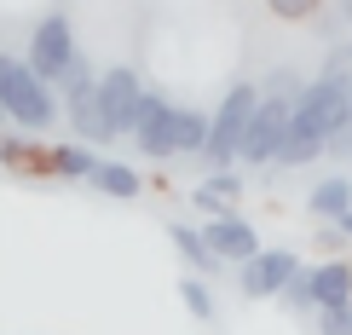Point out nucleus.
Listing matches in <instances>:
<instances>
[{
  "instance_id": "f257e3e1",
  "label": "nucleus",
  "mask_w": 352,
  "mask_h": 335,
  "mask_svg": "<svg viewBox=\"0 0 352 335\" xmlns=\"http://www.w3.org/2000/svg\"><path fill=\"white\" fill-rule=\"evenodd\" d=\"M352 127V87L341 81H324L312 76L306 93L295 98L289 110V133H283V151H277V168H312L329 156V144Z\"/></svg>"
},
{
  "instance_id": "f03ea898",
  "label": "nucleus",
  "mask_w": 352,
  "mask_h": 335,
  "mask_svg": "<svg viewBox=\"0 0 352 335\" xmlns=\"http://www.w3.org/2000/svg\"><path fill=\"white\" fill-rule=\"evenodd\" d=\"M0 122L23 127V133L58 127V93L23 64V52H0Z\"/></svg>"
},
{
  "instance_id": "7ed1b4c3",
  "label": "nucleus",
  "mask_w": 352,
  "mask_h": 335,
  "mask_svg": "<svg viewBox=\"0 0 352 335\" xmlns=\"http://www.w3.org/2000/svg\"><path fill=\"white\" fill-rule=\"evenodd\" d=\"M254 105H260L254 81H231L226 93H219V105L208 110V144H202V156H197L202 168H237V151H243L248 122H254Z\"/></svg>"
},
{
  "instance_id": "20e7f679",
  "label": "nucleus",
  "mask_w": 352,
  "mask_h": 335,
  "mask_svg": "<svg viewBox=\"0 0 352 335\" xmlns=\"http://www.w3.org/2000/svg\"><path fill=\"white\" fill-rule=\"evenodd\" d=\"M76 52H81V41H76V23H69V12H47V18H35L29 23V41H23V64L35 69L41 81H58L69 64H76Z\"/></svg>"
},
{
  "instance_id": "39448f33",
  "label": "nucleus",
  "mask_w": 352,
  "mask_h": 335,
  "mask_svg": "<svg viewBox=\"0 0 352 335\" xmlns=\"http://www.w3.org/2000/svg\"><path fill=\"white\" fill-rule=\"evenodd\" d=\"M127 144H133L139 156H151V162H179V105L162 98L156 87H144Z\"/></svg>"
},
{
  "instance_id": "423d86ee",
  "label": "nucleus",
  "mask_w": 352,
  "mask_h": 335,
  "mask_svg": "<svg viewBox=\"0 0 352 335\" xmlns=\"http://www.w3.org/2000/svg\"><path fill=\"white\" fill-rule=\"evenodd\" d=\"M300 266H306L300 249H289V243H260V249L237 266V295L243 301H277L283 283L295 278Z\"/></svg>"
},
{
  "instance_id": "0eeeda50",
  "label": "nucleus",
  "mask_w": 352,
  "mask_h": 335,
  "mask_svg": "<svg viewBox=\"0 0 352 335\" xmlns=\"http://www.w3.org/2000/svg\"><path fill=\"white\" fill-rule=\"evenodd\" d=\"M139 98H144V76H139L133 64H110V69H98V110H104V127H110L116 139L133 133Z\"/></svg>"
},
{
  "instance_id": "6e6552de",
  "label": "nucleus",
  "mask_w": 352,
  "mask_h": 335,
  "mask_svg": "<svg viewBox=\"0 0 352 335\" xmlns=\"http://www.w3.org/2000/svg\"><path fill=\"white\" fill-rule=\"evenodd\" d=\"M289 98H260L254 105V122L243 133V151H237V168H272L277 151H283V133H289Z\"/></svg>"
},
{
  "instance_id": "1a4fd4ad",
  "label": "nucleus",
  "mask_w": 352,
  "mask_h": 335,
  "mask_svg": "<svg viewBox=\"0 0 352 335\" xmlns=\"http://www.w3.org/2000/svg\"><path fill=\"white\" fill-rule=\"evenodd\" d=\"M202 243L214 249L219 266H243V260L260 249V231H254V220L237 208V214H214V220H202Z\"/></svg>"
},
{
  "instance_id": "9d476101",
  "label": "nucleus",
  "mask_w": 352,
  "mask_h": 335,
  "mask_svg": "<svg viewBox=\"0 0 352 335\" xmlns=\"http://www.w3.org/2000/svg\"><path fill=\"white\" fill-rule=\"evenodd\" d=\"M190 202H197L202 220H214V214H237L243 208V168H208L197 185H190Z\"/></svg>"
},
{
  "instance_id": "9b49d317",
  "label": "nucleus",
  "mask_w": 352,
  "mask_h": 335,
  "mask_svg": "<svg viewBox=\"0 0 352 335\" xmlns=\"http://www.w3.org/2000/svg\"><path fill=\"white\" fill-rule=\"evenodd\" d=\"M306 214L318 226H341L352 214V173H324V180L306 191Z\"/></svg>"
},
{
  "instance_id": "f8f14e48",
  "label": "nucleus",
  "mask_w": 352,
  "mask_h": 335,
  "mask_svg": "<svg viewBox=\"0 0 352 335\" xmlns=\"http://www.w3.org/2000/svg\"><path fill=\"white\" fill-rule=\"evenodd\" d=\"M306 283H312L318 307H341V301H352V260L346 255H324L318 266H306Z\"/></svg>"
},
{
  "instance_id": "ddd939ff",
  "label": "nucleus",
  "mask_w": 352,
  "mask_h": 335,
  "mask_svg": "<svg viewBox=\"0 0 352 335\" xmlns=\"http://www.w3.org/2000/svg\"><path fill=\"white\" fill-rule=\"evenodd\" d=\"M104 151H93V144H81V139H64V144H47V151H41V173H52V180H81L87 185V173H93V162Z\"/></svg>"
},
{
  "instance_id": "4468645a",
  "label": "nucleus",
  "mask_w": 352,
  "mask_h": 335,
  "mask_svg": "<svg viewBox=\"0 0 352 335\" xmlns=\"http://www.w3.org/2000/svg\"><path fill=\"white\" fill-rule=\"evenodd\" d=\"M87 185H93L98 197H116V202H133L144 197V173L133 162H116V156H98L93 173H87Z\"/></svg>"
},
{
  "instance_id": "2eb2a0df",
  "label": "nucleus",
  "mask_w": 352,
  "mask_h": 335,
  "mask_svg": "<svg viewBox=\"0 0 352 335\" xmlns=\"http://www.w3.org/2000/svg\"><path fill=\"white\" fill-rule=\"evenodd\" d=\"M168 237H173L179 260H185L190 272H197V278H219V272H226V266L214 260V249L202 243V226H190V220H173V226H168Z\"/></svg>"
},
{
  "instance_id": "dca6fc26",
  "label": "nucleus",
  "mask_w": 352,
  "mask_h": 335,
  "mask_svg": "<svg viewBox=\"0 0 352 335\" xmlns=\"http://www.w3.org/2000/svg\"><path fill=\"white\" fill-rule=\"evenodd\" d=\"M306 69H295V64H277V69H266V76H260L254 87H260V98H289V105H295V98L306 93Z\"/></svg>"
},
{
  "instance_id": "f3484780",
  "label": "nucleus",
  "mask_w": 352,
  "mask_h": 335,
  "mask_svg": "<svg viewBox=\"0 0 352 335\" xmlns=\"http://www.w3.org/2000/svg\"><path fill=\"white\" fill-rule=\"evenodd\" d=\"M179 307L197 318V324H208V318H214V283L197 278V272H185V278H179Z\"/></svg>"
},
{
  "instance_id": "a211bd4d",
  "label": "nucleus",
  "mask_w": 352,
  "mask_h": 335,
  "mask_svg": "<svg viewBox=\"0 0 352 335\" xmlns=\"http://www.w3.org/2000/svg\"><path fill=\"white\" fill-rule=\"evenodd\" d=\"M202 144H208V110L179 105V156H202Z\"/></svg>"
},
{
  "instance_id": "6ab92c4d",
  "label": "nucleus",
  "mask_w": 352,
  "mask_h": 335,
  "mask_svg": "<svg viewBox=\"0 0 352 335\" xmlns=\"http://www.w3.org/2000/svg\"><path fill=\"white\" fill-rule=\"evenodd\" d=\"M312 335H352V301H341V307H318L312 312Z\"/></svg>"
},
{
  "instance_id": "aec40b11",
  "label": "nucleus",
  "mask_w": 352,
  "mask_h": 335,
  "mask_svg": "<svg viewBox=\"0 0 352 335\" xmlns=\"http://www.w3.org/2000/svg\"><path fill=\"white\" fill-rule=\"evenodd\" d=\"M277 301H283L289 312H300V318H312V312H318V301H312V283H306V266H300L295 278L283 283V295H277Z\"/></svg>"
},
{
  "instance_id": "412c9836",
  "label": "nucleus",
  "mask_w": 352,
  "mask_h": 335,
  "mask_svg": "<svg viewBox=\"0 0 352 335\" xmlns=\"http://www.w3.org/2000/svg\"><path fill=\"white\" fill-rule=\"evenodd\" d=\"M324 6H329V0H266V12L283 18V23H312Z\"/></svg>"
},
{
  "instance_id": "4be33fe9",
  "label": "nucleus",
  "mask_w": 352,
  "mask_h": 335,
  "mask_svg": "<svg viewBox=\"0 0 352 335\" xmlns=\"http://www.w3.org/2000/svg\"><path fill=\"white\" fill-rule=\"evenodd\" d=\"M306 29H312V35L318 41H324V47H335V41H346V29H341V18H335V12L324 6V12H318V18L312 23H306Z\"/></svg>"
},
{
  "instance_id": "5701e85b",
  "label": "nucleus",
  "mask_w": 352,
  "mask_h": 335,
  "mask_svg": "<svg viewBox=\"0 0 352 335\" xmlns=\"http://www.w3.org/2000/svg\"><path fill=\"white\" fill-rule=\"evenodd\" d=\"M318 249H324V255H346V237H341V226H324V231H318Z\"/></svg>"
},
{
  "instance_id": "b1692460",
  "label": "nucleus",
  "mask_w": 352,
  "mask_h": 335,
  "mask_svg": "<svg viewBox=\"0 0 352 335\" xmlns=\"http://www.w3.org/2000/svg\"><path fill=\"white\" fill-rule=\"evenodd\" d=\"M329 156H335V162H346V168H352V127H346V133H341V139L329 144Z\"/></svg>"
},
{
  "instance_id": "393cba45",
  "label": "nucleus",
  "mask_w": 352,
  "mask_h": 335,
  "mask_svg": "<svg viewBox=\"0 0 352 335\" xmlns=\"http://www.w3.org/2000/svg\"><path fill=\"white\" fill-rule=\"evenodd\" d=\"M329 12H335V18H341V29L352 35V0H329Z\"/></svg>"
},
{
  "instance_id": "a878e982",
  "label": "nucleus",
  "mask_w": 352,
  "mask_h": 335,
  "mask_svg": "<svg viewBox=\"0 0 352 335\" xmlns=\"http://www.w3.org/2000/svg\"><path fill=\"white\" fill-rule=\"evenodd\" d=\"M341 237H346V249H352V214H346V220H341Z\"/></svg>"
}]
</instances>
